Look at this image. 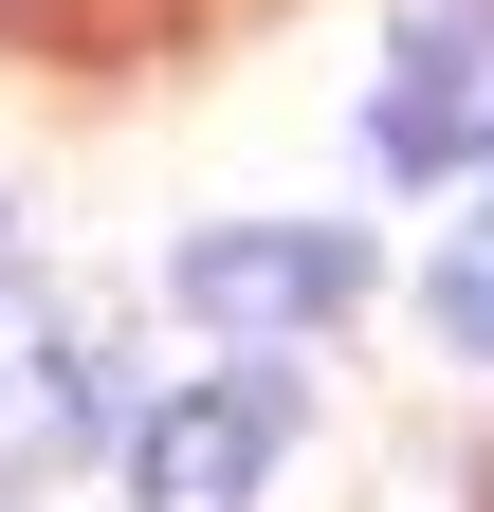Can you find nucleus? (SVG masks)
Returning a JSON list of instances; mask_svg holds the SVG:
<instances>
[{"instance_id":"nucleus-5","label":"nucleus","mask_w":494,"mask_h":512,"mask_svg":"<svg viewBox=\"0 0 494 512\" xmlns=\"http://www.w3.org/2000/svg\"><path fill=\"white\" fill-rule=\"evenodd\" d=\"M0 275H19V202H0Z\"/></svg>"},{"instance_id":"nucleus-3","label":"nucleus","mask_w":494,"mask_h":512,"mask_svg":"<svg viewBox=\"0 0 494 512\" xmlns=\"http://www.w3.org/2000/svg\"><path fill=\"white\" fill-rule=\"evenodd\" d=\"M385 165H458V147H494V37L476 19H421L403 55H385Z\"/></svg>"},{"instance_id":"nucleus-6","label":"nucleus","mask_w":494,"mask_h":512,"mask_svg":"<svg viewBox=\"0 0 494 512\" xmlns=\"http://www.w3.org/2000/svg\"><path fill=\"white\" fill-rule=\"evenodd\" d=\"M0 512H19V494H0Z\"/></svg>"},{"instance_id":"nucleus-4","label":"nucleus","mask_w":494,"mask_h":512,"mask_svg":"<svg viewBox=\"0 0 494 512\" xmlns=\"http://www.w3.org/2000/svg\"><path fill=\"white\" fill-rule=\"evenodd\" d=\"M440 330H458V348L494 366V202H476V220L440 238Z\"/></svg>"},{"instance_id":"nucleus-2","label":"nucleus","mask_w":494,"mask_h":512,"mask_svg":"<svg viewBox=\"0 0 494 512\" xmlns=\"http://www.w3.org/2000/svg\"><path fill=\"white\" fill-rule=\"evenodd\" d=\"M257 476H275V384H183V403L129 421L147 512H257Z\"/></svg>"},{"instance_id":"nucleus-1","label":"nucleus","mask_w":494,"mask_h":512,"mask_svg":"<svg viewBox=\"0 0 494 512\" xmlns=\"http://www.w3.org/2000/svg\"><path fill=\"white\" fill-rule=\"evenodd\" d=\"M348 275H366V256H348L330 220H220V238H183V311H202V330H238V348L330 330Z\"/></svg>"}]
</instances>
